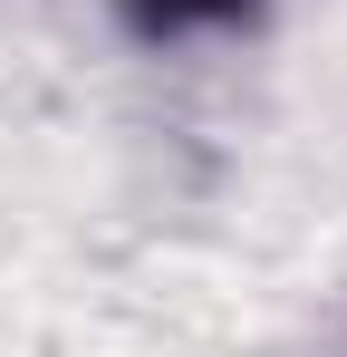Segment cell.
<instances>
[{"instance_id": "cell-1", "label": "cell", "mask_w": 347, "mask_h": 357, "mask_svg": "<svg viewBox=\"0 0 347 357\" xmlns=\"http://www.w3.org/2000/svg\"><path fill=\"white\" fill-rule=\"evenodd\" d=\"M261 0H116L135 39H193V29H241Z\"/></svg>"}]
</instances>
